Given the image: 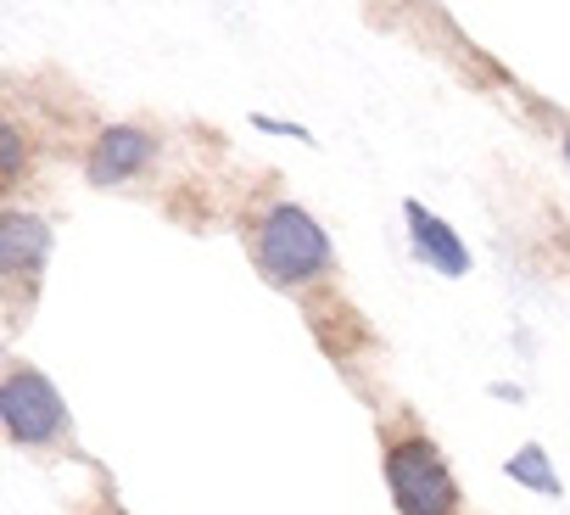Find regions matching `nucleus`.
Segmentation results:
<instances>
[{
    "label": "nucleus",
    "mask_w": 570,
    "mask_h": 515,
    "mask_svg": "<svg viewBox=\"0 0 570 515\" xmlns=\"http://www.w3.org/2000/svg\"><path fill=\"white\" fill-rule=\"evenodd\" d=\"M257 264L274 286H303L331 264V235L303 213V207H274L257 230Z\"/></svg>",
    "instance_id": "f257e3e1"
},
{
    "label": "nucleus",
    "mask_w": 570,
    "mask_h": 515,
    "mask_svg": "<svg viewBox=\"0 0 570 515\" xmlns=\"http://www.w3.org/2000/svg\"><path fill=\"white\" fill-rule=\"evenodd\" d=\"M386 487H392V504L397 515H453V476L442 465V454L414 437V443H397L386 454Z\"/></svg>",
    "instance_id": "f03ea898"
},
{
    "label": "nucleus",
    "mask_w": 570,
    "mask_h": 515,
    "mask_svg": "<svg viewBox=\"0 0 570 515\" xmlns=\"http://www.w3.org/2000/svg\"><path fill=\"white\" fill-rule=\"evenodd\" d=\"M0 415H7V431H12L18 443H51V437L62 431V420H68L57 387H51L46 376H35V370L7 376V392H0Z\"/></svg>",
    "instance_id": "7ed1b4c3"
},
{
    "label": "nucleus",
    "mask_w": 570,
    "mask_h": 515,
    "mask_svg": "<svg viewBox=\"0 0 570 515\" xmlns=\"http://www.w3.org/2000/svg\"><path fill=\"white\" fill-rule=\"evenodd\" d=\"M409 213V241H414V252H420V264H431L436 275H464L470 270V252H464V241L431 213V207H420V202H409L403 207Z\"/></svg>",
    "instance_id": "20e7f679"
},
{
    "label": "nucleus",
    "mask_w": 570,
    "mask_h": 515,
    "mask_svg": "<svg viewBox=\"0 0 570 515\" xmlns=\"http://www.w3.org/2000/svg\"><path fill=\"white\" fill-rule=\"evenodd\" d=\"M146 157H151V135L135 129V124H118V129H107V135L96 140V152H90V179H96V185H124L129 174L146 168Z\"/></svg>",
    "instance_id": "39448f33"
},
{
    "label": "nucleus",
    "mask_w": 570,
    "mask_h": 515,
    "mask_svg": "<svg viewBox=\"0 0 570 515\" xmlns=\"http://www.w3.org/2000/svg\"><path fill=\"white\" fill-rule=\"evenodd\" d=\"M46 252H51V230L35 213L0 218V264H7V275H40Z\"/></svg>",
    "instance_id": "423d86ee"
},
{
    "label": "nucleus",
    "mask_w": 570,
    "mask_h": 515,
    "mask_svg": "<svg viewBox=\"0 0 570 515\" xmlns=\"http://www.w3.org/2000/svg\"><path fill=\"white\" fill-rule=\"evenodd\" d=\"M509 476L525 482L531 493H559V476H553V465H548V454H542L537 443H525V448L509 459Z\"/></svg>",
    "instance_id": "0eeeda50"
},
{
    "label": "nucleus",
    "mask_w": 570,
    "mask_h": 515,
    "mask_svg": "<svg viewBox=\"0 0 570 515\" xmlns=\"http://www.w3.org/2000/svg\"><path fill=\"white\" fill-rule=\"evenodd\" d=\"M0 146H7V174H18V168H23V140H18V129H0Z\"/></svg>",
    "instance_id": "6e6552de"
},
{
    "label": "nucleus",
    "mask_w": 570,
    "mask_h": 515,
    "mask_svg": "<svg viewBox=\"0 0 570 515\" xmlns=\"http://www.w3.org/2000/svg\"><path fill=\"white\" fill-rule=\"evenodd\" d=\"M564 157H570V140H564Z\"/></svg>",
    "instance_id": "1a4fd4ad"
}]
</instances>
